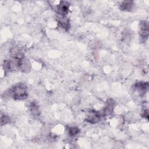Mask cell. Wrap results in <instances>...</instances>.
I'll list each match as a JSON object with an SVG mask.
<instances>
[{"mask_svg":"<svg viewBox=\"0 0 149 149\" xmlns=\"http://www.w3.org/2000/svg\"><path fill=\"white\" fill-rule=\"evenodd\" d=\"M6 94L13 100H23L28 97L27 88L24 84L19 83L9 88Z\"/></svg>","mask_w":149,"mask_h":149,"instance_id":"obj_1","label":"cell"},{"mask_svg":"<svg viewBox=\"0 0 149 149\" xmlns=\"http://www.w3.org/2000/svg\"><path fill=\"white\" fill-rule=\"evenodd\" d=\"M15 63L16 67L18 70L23 72H28L30 70L31 64L29 59L26 58L24 56L22 58L15 60Z\"/></svg>","mask_w":149,"mask_h":149,"instance_id":"obj_2","label":"cell"},{"mask_svg":"<svg viewBox=\"0 0 149 149\" xmlns=\"http://www.w3.org/2000/svg\"><path fill=\"white\" fill-rule=\"evenodd\" d=\"M149 35L148 22L146 20H142L139 23V36L143 41H146Z\"/></svg>","mask_w":149,"mask_h":149,"instance_id":"obj_3","label":"cell"},{"mask_svg":"<svg viewBox=\"0 0 149 149\" xmlns=\"http://www.w3.org/2000/svg\"><path fill=\"white\" fill-rule=\"evenodd\" d=\"M133 89L134 91L137 92L140 96H143L148 90V83L142 81H138L133 85Z\"/></svg>","mask_w":149,"mask_h":149,"instance_id":"obj_4","label":"cell"},{"mask_svg":"<svg viewBox=\"0 0 149 149\" xmlns=\"http://www.w3.org/2000/svg\"><path fill=\"white\" fill-rule=\"evenodd\" d=\"M102 116L100 112L91 110L88 112V114L86 116V120L90 123H96L98 122Z\"/></svg>","mask_w":149,"mask_h":149,"instance_id":"obj_5","label":"cell"},{"mask_svg":"<svg viewBox=\"0 0 149 149\" xmlns=\"http://www.w3.org/2000/svg\"><path fill=\"white\" fill-rule=\"evenodd\" d=\"M56 12L59 15L66 16L69 11V3L65 1H61L56 6Z\"/></svg>","mask_w":149,"mask_h":149,"instance_id":"obj_6","label":"cell"},{"mask_svg":"<svg viewBox=\"0 0 149 149\" xmlns=\"http://www.w3.org/2000/svg\"><path fill=\"white\" fill-rule=\"evenodd\" d=\"M115 107V102L112 99H108L106 102L105 107L101 112V114L102 116H108L110 115L114 108Z\"/></svg>","mask_w":149,"mask_h":149,"instance_id":"obj_7","label":"cell"},{"mask_svg":"<svg viewBox=\"0 0 149 149\" xmlns=\"http://www.w3.org/2000/svg\"><path fill=\"white\" fill-rule=\"evenodd\" d=\"M57 22L59 26L65 30H68L70 27V20L66 16L59 15L57 17Z\"/></svg>","mask_w":149,"mask_h":149,"instance_id":"obj_8","label":"cell"},{"mask_svg":"<svg viewBox=\"0 0 149 149\" xmlns=\"http://www.w3.org/2000/svg\"><path fill=\"white\" fill-rule=\"evenodd\" d=\"M133 6V2L132 1H122L119 5V8L121 10L130 11Z\"/></svg>","mask_w":149,"mask_h":149,"instance_id":"obj_9","label":"cell"},{"mask_svg":"<svg viewBox=\"0 0 149 149\" xmlns=\"http://www.w3.org/2000/svg\"><path fill=\"white\" fill-rule=\"evenodd\" d=\"M15 66V62L10 60H5L3 63V68L5 72H10L12 71Z\"/></svg>","mask_w":149,"mask_h":149,"instance_id":"obj_10","label":"cell"},{"mask_svg":"<svg viewBox=\"0 0 149 149\" xmlns=\"http://www.w3.org/2000/svg\"><path fill=\"white\" fill-rule=\"evenodd\" d=\"M30 111L32 115L34 116H39L40 114V111L37 104L36 102H31L30 104Z\"/></svg>","mask_w":149,"mask_h":149,"instance_id":"obj_11","label":"cell"},{"mask_svg":"<svg viewBox=\"0 0 149 149\" xmlns=\"http://www.w3.org/2000/svg\"><path fill=\"white\" fill-rule=\"evenodd\" d=\"M80 132V129L76 127H70L68 129V132L70 136H75Z\"/></svg>","mask_w":149,"mask_h":149,"instance_id":"obj_12","label":"cell"},{"mask_svg":"<svg viewBox=\"0 0 149 149\" xmlns=\"http://www.w3.org/2000/svg\"><path fill=\"white\" fill-rule=\"evenodd\" d=\"M10 122V118L8 116L5 115H2L1 117V125H3L7 124Z\"/></svg>","mask_w":149,"mask_h":149,"instance_id":"obj_13","label":"cell"},{"mask_svg":"<svg viewBox=\"0 0 149 149\" xmlns=\"http://www.w3.org/2000/svg\"><path fill=\"white\" fill-rule=\"evenodd\" d=\"M141 116L142 117L146 118V119L148 120V109H144L143 110V111L142 112V113H141Z\"/></svg>","mask_w":149,"mask_h":149,"instance_id":"obj_14","label":"cell"}]
</instances>
